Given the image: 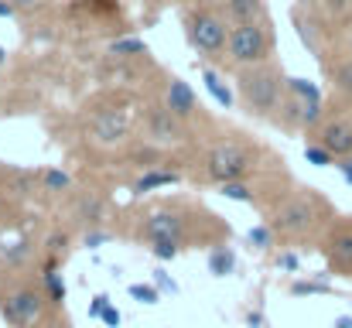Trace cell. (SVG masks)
<instances>
[{
    "instance_id": "obj_1",
    "label": "cell",
    "mask_w": 352,
    "mask_h": 328,
    "mask_svg": "<svg viewBox=\"0 0 352 328\" xmlns=\"http://www.w3.org/2000/svg\"><path fill=\"white\" fill-rule=\"evenodd\" d=\"M284 89L287 79L277 65L263 62L253 69H239L236 72V96L246 116L253 120H277V109L284 107Z\"/></svg>"
},
{
    "instance_id": "obj_2",
    "label": "cell",
    "mask_w": 352,
    "mask_h": 328,
    "mask_svg": "<svg viewBox=\"0 0 352 328\" xmlns=\"http://www.w3.org/2000/svg\"><path fill=\"white\" fill-rule=\"evenodd\" d=\"M329 216H332L329 202H325L315 188H301V192H294L291 199H284V202L270 212V222H267V226H270L277 236L301 239V236L315 232Z\"/></svg>"
},
{
    "instance_id": "obj_3",
    "label": "cell",
    "mask_w": 352,
    "mask_h": 328,
    "mask_svg": "<svg viewBox=\"0 0 352 328\" xmlns=\"http://www.w3.org/2000/svg\"><path fill=\"white\" fill-rule=\"evenodd\" d=\"M185 38L188 45L206 58V62H226V45H230V24L212 10V7H192L182 14Z\"/></svg>"
},
{
    "instance_id": "obj_4",
    "label": "cell",
    "mask_w": 352,
    "mask_h": 328,
    "mask_svg": "<svg viewBox=\"0 0 352 328\" xmlns=\"http://www.w3.org/2000/svg\"><path fill=\"white\" fill-rule=\"evenodd\" d=\"M274 52V34L267 28V21H243L230 24V45H226V62L236 69H253L270 62Z\"/></svg>"
},
{
    "instance_id": "obj_5",
    "label": "cell",
    "mask_w": 352,
    "mask_h": 328,
    "mask_svg": "<svg viewBox=\"0 0 352 328\" xmlns=\"http://www.w3.org/2000/svg\"><path fill=\"white\" fill-rule=\"evenodd\" d=\"M48 305L52 301L45 287H34V284H10L0 291V318L14 328H34L45 318Z\"/></svg>"
},
{
    "instance_id": "obj_6",
    "label": "cell",
    "mask_w": 352,
    "mask_h": 328,
    "mask_svg": "<svg viewBox=\"0 0 352 328\" xmlns=\"http://www.w3.org/2000/svg\"><path fill=\"white\" fill-rule=\"evenodd\" d=\"M253 168H256V154H253L250 147H243V144H233V140L212 147L209 157H206V175H209L212 182H219V185L243 182Z\"/></svg>"
},
{
    "instance_id": "obj_7",
    "label": "cell",
    "mask_w": 352,
    "mask_h": 328,
    "mask_svg": "<svg viewBox=\"0 0 352 328\" xmlns=\"http://www.w3.org/2000/svg\"><path fill=\"white\" fill-rule=\"evenodd\" d=\"M322 253H325V260L336 274L352 281V216L329 226V232L322 239Z\"/></svg>"
},
{
    "instance_id": "obj_8",
    "label": "cell",
    "mask_w": 352,
    "mask_h": 328,
    "mask_svg": "<svg viewBox=\"0 0 352 328\" xmlns=\"http://www.w3.org/2000/svg\"><path fill=\"white\" fill-rule=\"evenodd\" d=\"M315 140H318L325 151H332V154H336V161L352 157V120L349 116H332V120L318 123Z\"/></svg>"
},
{
    "instance_id": "obj_9",
    "label": "cell",
    "mask_w": 352,
    "mask_h": 328,
    "mask_svg": "<svg viewBox=\"0 0 352 328\" xmlns=\"http://www.w3.org/2000/svg\"><path fill=\"white\" fill-rule=\"evenodd\" d=\"M140 236L147 243H157V239H175V243H185V219L171 209H161V212H151Z\"/></svg>"
},
{
    "instance_id": "obj_10",
    "label": "cell",
    "mask_w": 352,
    "mask_h": 328,
    "mask_svg": "<svg viewBox=\"0 0 352 328\" xmlns=\"http://www.w3.org/2000/svg\"><path fill=\"white\" fill-rule=\"evenodd\" d=\"M161 107H168L178 120H192V116L199 113V100H195V93H192V86H188L185 79L171 76L168 86H164V103H161Z\"/></svg>"
},
{
    "instance_id": "obj_11",
    "label": "cell",
    "mask_w": 352,
    "mask_h": 328,
    "mask_svg": "<svg viewBox=\"0 0 352 328\" xmlns=\"http://www.w3.org/2000/svg\"><path fill=\"white\" fill-rule=\"evenodd\" d=\"M182 123H185V120H178L168 107H154L147 113V130H151V137L161 140V144L182 140V137H185V127H182Z\"/></svg>"
},
{
    "instance_id": "obj_12",
    "label": "cell",
    "mask_w": 352,
    "mask_h": 328,
    "mask_svg": "<svg viewBox=\"0 0 352 328\" xmlns=\"http://www.w3.org/2000/svg\"><path fill=\"white\" fill-rule=\"evenodd\" d=\"M93 137L100 144H117L126 137V116L117 109H103L96 120H93Z\"/></svg>"
},
{
    "instance_id": "obj_13",
    "label": "cell",
    "mask_w": 352,
    "mask_h": 328,
    "mask_svg": "<svg viewBox=\"0 0 352 328\" xmlns=\"http://www.w3.org/2000/svg\"><path fill=\"white\" fill-rule=\"evenodd\" d=\"M223 10H226L230 24L263 21V17H267V3H263V0H223Z\"/></svg>"
},
{
    "instance_id": "obj_14",
    "label": "cell",
    "mask_w": 352,
    "mask_h": 328,
    "mask_svg": "<svg viewBox=\"0 0 352 328\" xmlns=\"http://www.w3.org/2000/svg\"><path fill=\"white\" fill-rule=\"evenodd\" d=\"M329 79H332V93H336L339 100L352 103V55L339 58V62L329 69Z\"/></svg>"
},
{
    "instance_id": "obj_15",
    "label": "cell",
    "mask_w": 352,
    "mask_h": 328,
    "mask_svg": "<svg viewBox=\"0 0 352 328\" xmlns=\"http://www.w3.org/2000/svg\"><path fill=\"white\" fill-rule=\"evenodd\" d=\"M41 287H45V294H48V301H52V305H62V301H65V281H62V274H58V263H55V256L45 263Z\"/></svg>"
},
{
    "instance_id": "obj_16",
    "label": "cell",
    "mask_w": 352,
    "mask_h": 328,
    "mask_svg": "<svg viewBox=\"0 0 352 328\" xmlns=\"http://www.w3.org/2000/svg\"><path fill=\"white\" fill-rule=\"evenodd\" d=\"M202 83H206V89H209V96L219 103V107H233V93H230V86L223 83V76L216 72V69H209V65H202Z\"/></svg>"
},
{
    "instance_id": "obj_17",
    "label": "cell",
    "mask_w": 352,
    "mask_h": 328,
    "mask_svg": "<svg viewBox=\"0 0 352 328\" xmlns=\"http://www.w3.org/2000/svg\"><path fill=\"white\" fill-rule=\"evenodd\" d=\"M164 185H178V171H144L137 182H133V192L144 195V192H154V188H164Z\"/></svg>"
},
{
    "instance_id": "obj_18",
    "label": "cell",
    "mask_w": 352,
    "mask_h": 328,
    "mask_svg": "<svg viewBox=\"0 0 352 328\" xmlns=\"http://www.w3.org/2000/svg\"><path fill=\"white\" fill-rule=\"evenodd\" d=\"M236 270V253L223 243V246H212V253H209V274L212 277H230Z\"/></svg>"
},
{
    "instance_id": "obj_19",
    "label": "cell",
    "mask_w": 352,
    "mask_h": 328,
    "mask_svg": "<svg viewBox=\"0 0 352 328\" xmlns=\"http://www.w3.org/2000/svg\"><path fill=\"white\" fill-rule=\"evenodd\" d=\"M110 55L113 58H140V55H147V41H140V38H117V41H110Z\"/></svg>"
},
{
    "instance_id": "obj_20",
    "label": "cell",
    "mask_w": 352,
    "mask_h": 328,
    "mask_svg": "<svg viewBox=\"0 0 352 328\" xmlns=\"http://www.w3.org/2000/svg\"><path fill=\"white\" fill-rule=\"evenodd\" d=\"M305 161L315 164V168H329V164H336V154L325 151L318 140H308V144H305Z\"/></svg>"
},
{
    "instance_id": "obj_21",
    "label": "cell",
    "mask_w": 352,
    "mask_h": 328,
    "mask_svg": "<svg viewBox=\"0 0 352 328\" xmlns=\"http://www.w3.org/2000/svg\"><path fill=\"white\" fill-rule=\"evenodd\" d=\"M41 185H45V192H69L72 178L65 171H58V168H45L41 171Z\"/></svg>"
},
{
    "instance_id": "obj_22",
    "label": "cell",
    "mask_w": 352,
    "mask_h": 328,
    "mask_svg": "<svg viewBox=\"0 0 352 328\" xmlns=\"http://www.w3.org/2000/svg\"><path fill=\"white\" fill-rule=\"evenodd\" d=\"M274 236H277V232H274L270 226H253V229L246 232V243H250L253 250H260V253H263V250H270V246H274Z\"/></svg>"
},
{
    "instance_id": "obj_23",
    "label": "cell",
    "mask_w": 352,
    "mask_h": 328,
    "mask_svg": "<svg viewBox=\"0 0 352 328\" xmlns=\"http://www.w3.org/2000/svg\"><path fill=\"white\" fill-rule=\"evenodd\" d=\"M291 294H294V298H305V294H332V284H329V281H294V284H291Z\"/></svg>"
},
{
    "instance_id": "obj_24",
    "label": "cell",
    "mask_w": 352,
    "mask_h": 328,
    "mask_svg": "<svg viewBox=\"0 0 352 328\" xmlns=\"http://www.w3.org/2000/svg\"><path fill=\"white\" fill-rule=\"evenodd\" d=\"M126 294H130L133 301H140V305H157V301H161L157 284H130V287H126Z\"/></svg>"
},
{
    "instance_id": "obj_25",
    "label": "cell",
    "mask_w": 352,
    "mask_h": 328,
    "mask_svg": "<svg viewBox=\"0 0 352 328\" xmlns=\"http://www.w3.org/2000/svg\"><path fill=\"white\" fill-rule=\"evenodd\" d=\"M219 195H226V199H233V202H253V199H256L246 182H226V185H219Z\"/></svg>"
},
{
    "instance_id": "obj_26",
    "label": "cell",
    "mask_w": 352,
    "mask_h": 328,
    "mask_svg": "<svg viewBox=\"0 0 352 328\" xmlns=\"http://www.w3.org/2000/svg\"><path fill=\"white\" fill-rule=\"evenodd\" d=\"M178 253H182V243H175V239H157V243H151V256L161 260V263L175 260Z\"/></svg>"
},
{
    "instance_id": "obj_27",
    "label": "cell",
    "mask_w": 352,
    "mask_h": 328,
    "mask_svg": "<svg viewBox=\"0 0 352 328\" xmlns=\"http://www.w3.org/2000/svg\"><path fill=\"white\" fill-rule=\"evenodd\" d=\"M28 253H31V243H28V239H21V243H14L10 250H3L0 256H3V263H7V267H17V263H24V260H28Z\"/></svg>"
},
{
    "instance_id": "obj_28",
    "label": "cell",
    "mask_w": 352,
    "mask_h": 328,
    "mask_svg": "<svg viewBox=\"0 0 352 328\" xmlns=\"http://www.w3.org/2000/svg\"><path fill=\"white\" fill-rule=\"evenodd\" d=\"M298 267H301V256H298V253H280V256H277V270L298 274Z\"/></svg>"
},
{
    "instance_id": "obj_29",
    "label": "cell",
    "mask_w": 352,
    "mask_h": 328,
    "mask_svg": "<svg viewBox=\"0 0 352 328\" xmlns=\"http://www.w3.org/2000/svg\"><path fill=\"white\" fill-rule=\"evenodd\" d=\"M154 284H157V291H171V294H178L175 277H171V274H164V270H154Z\"/></svg>"
},
{
    "instance_id": "obj_30",
    "label": "cell",
    "mask_w": 352,
    "mask_h": 328,
    "mask_svg": "<svg viewBox=\"0 0 352 328\" xmlns=\"http://www.w3.org/2000/svg\"><path fill=\"white\" fill-rule=\"evenodd\" d=\"M107 239H110V232H103V229H89V232H86V239H82V243H86V246H89V250H100V246H103V243H107Z\"/></svg>"
},
{
    "instance_id": "obj_31",
    "label": "cell",
    "mask_w": 352,
    "mask_h": 328,
    "mask_svg": "<svg viewBox=\"0 0 352 328\" xmlns=\"http://www.w3.org/2000/svg\"><path fill=\"white\" fill-rule=\"evenodd\" d=\"M100 322H103V325H110V328H120V322H123V315H120V311L113 308V305H107V311L100 315Z\"/></svg>"
},
{
    "instance_id": "obj_32",
    "label": "cell",
    "mask_w": 352,
    "mask_h": 328,
    "mask_svg": "<svg viewBox=\"0 0 352 328\" xmlns=\"http://www.w3.org/2000/svg\"><path fill=\"white\" fill-rule=\"evenodd\" d=\"M107 305H110V298H107V294H96L93 305H89V318H100V315L107 311Z\"/></svg>"
},
{
    "instance_id": "obj_33",
    "label": "cell",
    "mask_w": 352,
    "mask_h": 328,
    "mask_svg": "<svg viewBox=\"0 0 352 328\" xmlns=\"http://www.w3.org/2000/svg\"><path fill=\"white\" fill-rule=\"evenodd\" d=\"M336 168H339L342 182H346V185H352V157H342V161H336Z\"/></svg>"
},
{
    "instance_id": "obj_34",
    "label": "cell",
    "mask_w": 352,
    "mask_h": 328,
    "mask_svg": "<svg viewBox=\"0 0 352 328\" xmlns=\"http://www.w3.org/2000/svg\"><path fill=\"white\" fill-rule=\"evenodd\" d=\"M65 243H69V236H65V232H62V236H52V239H48V253H52V256H55V253H62V250H65Z\"/></svg>"
},
{
    "instance_id": "obj_35",
    "label": "cell",
    "mask_w": 352,
    "mask_h": 328,
    "mask_svg": "<svg viewBox=\"0 0 352 328\" xmlns=\"http://www.w3.org/2000/svg\"><path fill=\"white\" fill-rule=\"evenodd\" d=\"M246 328H263V315H260V311H250V318H246Z\"/></svg>"
},
{
    "instance_id": "obj_36",
    "label": "cell",
    "mask_w": 352,
    "mask_h": 328,
    "mask_svg": "<svg viewBox=\"0 0 352 328\" xmlns=\"http://www.w3.org/2000/svg\"><path fill=\"white\" fill-rule=\"evenodd\" d=\"M14 14H17V7L10 0H0V17H14Z\"/></svg>"
},
{
    "instance_id": "obj_37",
    "label": "cell",
    "mask_w": 352,
    "mask_h": 328,
    "mask_svg": "<svg viewBox=\"0 0 352 328\" xmlns=\"http://www.w3.org/2000/svg\"><path fill=\"white\" fill-rule=\"evenodd\" d=\"M332 328H352V315H339V318L332 322Z\"/></svg>"
},
{
    "instance_id": "obj_38",
    "label": "cell",
    "mask_w": 352,
    "mask_h": 328,
    "mask_svg": "<svg viewBox=\"0 0 352 328\" xmlns=\"http://www.w3.org/2000/svg\"><path fill=\"white\" fill-rule=\"evenodd\" d=\"M17 10H24V7H34V3H41V0H10Z\"/></svg>"
},
{
    "instance_id": "obj_39",
    "label": "cell",
    "mask_w": 352,
    "mask_h": 328,
    "mask_svg": "<svg viewBox=\"0 0 352 328\" xmlns=\"http://www.w3.org/2000/svg\"><path fill=\"white\" fill-rule=\"evenodd\" d=\"M346 52H349V55H352V24H349V28H346Z\"/></svg>"
},
{
    "instance_id": "obj_40",
    "label": "cell",
    "mask_w": 352,
    "mask_h": 328,
    "mask_svg": "<svg viewBox=\"0 0 352 328\" xmlns=\"http://www.w3.org/2000/svg\"><path fill=\"white\" fill-rule=\"evenodd\" d=\"M3 65H7V48L0 45V69H3Z\"/></svg>"
}]
</instances>
